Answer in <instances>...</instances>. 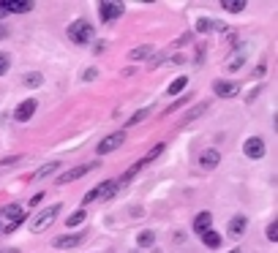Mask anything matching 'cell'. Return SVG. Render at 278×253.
<instances>
[{"mask_svg":"<svg viewBox=\"0 0 278 253\" xmlns=\"http://www.w3.org/2000/svg\"><path fill=\"white\" fill-rule=\"evenodd\" d=\"M55 248H60V250H71V248H77V245H82V234H66V237H58V240L52 242Z\"/></svg>","mask_w":278,"mask_h":253,"instance_id":"cell-12","label":"cell"},{"mask_svg":"<svg viewBox=\"0 0 278 253\" xmlns=\"http://www.w3.org/2000/svg\"><path fill=\"white\" fill-rule=\"evenodd\" d=\"M240 66H243V60L237 58V60H232V63H229V71H237V68H240Z\"/></svg>","mask_w":278,"mask_h":253,"instance_id":"cell-31","label":"cell"},{"mask_svg":"<svg viewBox=\"0 0 278 253\" xmlns=\"http://www.w3.org/2000/svg\"><path fill=\"white\" fill-rule=\"evenodd\" d=\"M202 242L208 245V248H213V250H216V248H221V242H224V237H221L218 232H213V229H208V232L202 234Z\"/></svg>","mask_w":278,"mask_h":253,"instance_id":"cell-15","label":"cell"},{"mask_svg":"<svg viewBox=\"0 0 278 253\" xmlns=\"http://www.w3.org/2000/svg\"><path fill=\"white\" fill-rule=\"evenodd\" d=\"M186 85H188V79H186V76H178V79L169 85V90H166V93H169V96H178V93L186 88Z\"/></svg>","mask_w":278,"mask_h":253,"instance_id":"cell-21","label":"cell"},{"mask_svg":"<svg viewBox=\"0 0 278 253\" xmlns=\"http://www.w3.org/2000/svg\"><path fill=\"white\" fill-rule=\"evenodd\" d=\"M205 109H208V104H199V106H196V109H194V112H188L186 117H183V123H191V120H194V117H199V115L205 112Z\"/></svg>","mask_w":278,"mask_h":253,"instance_id":"cell-26","label":"cell"},{"mask_svg":"<svg viewBox=\"0 0 278 253\" xmlns=\"http://www.w3.org/2000/svg\"><path fill=\"white\" fill-rule=\"evenodd\" d=\"M237 85L235 82H226V79H218L216 85H213V93H216V96H221V98H232V96H237Z\"/></svg>","mask_w":278,"mask_h":253,"instance_id":"cell-10","label":"cell"},{"mask_svg":"<svg viewBox=\"0 0 278 253\" xmlns=\"http://www.w3.org/2000/svg\"><path fill=\"white\" fill-rule=\"evenodd\" d=\"M0 218L9 220V223L3 226V232H6V234L17 232V226L22 223V220H25V215H22V207H19V204H6V207L0 210Z\"/></svg>","mask_w":278,"mask_h":253,"instance_id":"cell-3","label":"cell"},{"mask_svg":"<svg viewBox=\"0 0 278 253\" xmlns=\"http://www.w3.org/2000/svg\"><path fill=\"white\" fill-rule=\"evenodd\" d=\"M216 27H221V25H216V22H210V19L196 22V30H199V33H210V30H216Z\"/></svg>","mask_w":278,"mask_h":253,"instance_id":"cell-24","label":"cell"},{"mask_svg":"<svg viewBox=\"0 0 278 253\" xmlns=\"http://www.w3.org/2000/svg\"><path fill=\"white\" fill-rule=\"evenodd\" d=\"M221 163V153H218V150H205V153L199 155V166H202V169H216V166Z\"/></svg>","mask_w":278,"mask_h":253,"instance_id":"cell-11","label":"cell"},{"mask_svg":"<svg viewBox=\"0 0 278 253\" xmlns=\"http://www.w3.org/2000/svg\"><path fill=\"white\" fill-rule=\"evenodd\" d=\"M41 82H44V76L38 74V71H30V74L25 76V85H28V88H38Z\"/></svg>","mask_w":278,"mask_h":253,"instance_id":"cell-22","label":"cell"},{"mask_svg":"<svg viewBox=\"0 0 278 253\" xmlns=\"http://www.w3.org/2000/svg\"><path fill=\"white\" fill-rule=\"evenodd\" d=\"M153 242H156V234H153V232H142V234L137 237V245H139V248H150Z\"/></svg>","mask_w":278,"mask_h":253,"instance_id":"cell-20","label":"cell"},{"mask_svg":"<svg viewBox=\"0 0 278 253\" xmlns=\"http://www.w3.org/2000/svg\"><path fill=\"white\" fill-rule=\"evenodd\" d=\"M123 3H101L98 6V14H101V19L104 22H115V19H120L123 17Z\"/></svg>","mask_w":278,"mask_h":253,"instance_id":"cell-7","label":"cell"},{"mask_svg":"<svg viewBox=\"0 0 278 253\" xmlns=\"http://www.w3.org/2000/svg\"><path fill=\"white\" fill-rule=\"evenodd\" d=\"M11 68V60H9V54H3V52H0V76H3L6 74V71H9Z\"/></svg>","mask_w":278,"mask_h":253,"instance_id":"cell-27","label":"cell"},{"mask_svg":"<svg viewBox=\"0 0 278 253\" xmlns=\"http://www.w3.org/2000/svg\"><path fill=\"white\" fill-rule=\"evenodd\" d=\"M17 161H19V155H11V158H3L0 166H11V163H17Z\"/></svg>","mask_w":278,"mask_h":253,"instance_id":"cell-30","label":"cell"},{"mask_svg":"<svg viewBox=\"0 0 278 253\" xmlns=\"http://www.w3.org/2000/svg\"><path fill=\"white\" fill-rule=\"evenodd\" d=\"M125 142V131L120 128V131H115V133H109V136H104L98 142V153L104 155V153H112V150H117Z\"/></svg>","mask_w":278,"mask_h":253,"instance_id":"cell-5","label":"cell"},{"mask_svg":"<svg viewBox=\"0 0 278 253\" xmlns=\"http://www.w3.org/2000/svg\"><path fill=\"white\" fill-rule=\"evenodd\" d=\"M245 226H248V220H245V215H235L232 220H229L226 232H229V237H240V234L245 232Z\"/></svg>","mask_w":278,"mask_h":253,"instance_id":"cell-13","label":"cell"},{"mask_svg":"<svg viewBox=\"0 0 278 253\" xmlns=\"http://www.w3.org/2000/svg\"><path fill=\"white\" fill-rule=\"evenodd\" d=\"M68 38L74 44H82V46L90 44L93 41V25H90V22H85V19H77L74 25L68 27Z\"/></svg>","mask_w":278,"mask_h":253,"instance_id":"cell-1","label":"cell"},{"mask_svg":"<svg viewBox=\"0 0 278 253\" xmlns=\"http://www.w3.org/2000/svg\"><path fill=\"white\" fill-rule=\"evenodd\" d=\"M3 17H6V6L0 3V19H3Z\"/></svg>","mask_w":278,"mask_h":253,"instance_id":"cell-34","label":"cell"},{"mask_svg":"<svg viewBox=\"0 0 278 253\" xmlns=\"http://www.w3.org/2000/svg\"><path fill=\"white\" fill-rule=\"evenodd\" d=\"M6 36H9V27H6V25H0V38H6Z\"/></svg>","mask_w":278,"mask_h":253,"instance_id":"cell-33","label":"cell"},{"mask_svg":"<svg viewBox=\"0 0 278 253\" xmlns=\"http://www.w3.org/2000/svg\"><path fill=\"white\" fill-rule=\"evenodd\" d=\"M145 117H147V109H139V112H137V115H134V117H131V120H129V123H125V128H131V125H137L139 120H145ZM125 128H123V131H125Z\"/></svg>","mask_w":278,"mask_h":253,"instance_id":"cell-25","label":"cell"},{"mask_svg":"<svg viewBox=\"0 0 278 253\" xmlns=\"http://www.w3.org/2000/svg\"><path fill=\"white\" fill-rule=\"evenodd\" d=\"M243 153L248 155V158H262V155H265V139H262V136H251V139H245Z\"/></svg>","mask_w":278,"mask_h":253,"instance_id":"cell-9","label":"cell"},{"mask_svg":"<svg viewBox=\"0 0 278 253\" xmlns=\"http://www.w3.org/2000/svg\"><path fill=\"white\" fill-rule=\"evenodd\" d=\"M36 109H38V104H36V101H33V98H28V101H22V104L17 106V112H14V120H17V123H28V120H30V117H33V115H36Z\"/></svg>","mask_w":278,"mask_h":253,"instance_id":"cell-8","label":"cell"},{"mask_svg":"<svg viewBox=\"0 0 278 253\" xmlns=\"http://www.w3.org/2000/svg\"><path fill=\"white\" fill-rule=\"evenodd\" d=\"M210 223H213V215L210 212H199V215H196V220H194V232L196 234H205L210 229Z\"/></svg>","mask_w":278,"mask_h":253,"instance_id":"cell-14","label":"cell"},{"mask_svg":"<svg viewBox=\"0 0 278 253\" xmlns=\"http://www.w3.org/2000/svg\"><path fill=\"white\" fill-rule=\"evenodd\" d=\"M221 9L229 11V14H240L245 9V3H243V0H237V3H221Z\"/></svg>","mask_w":278,"mask_h":253,"instance_id":"cell-23","label":"cell"},{"mask_svg":"<svg viewBox=\"0 0 278 253\" xmlns=\"http://www.w3.org/2000/svg\"><path fill=\"white\" fill-rule=\"evenodd\" d=\"M96 74H98V71H96V68H87L82 79H85V82H93V79H96Z\"/></svg>","mask_w":278,"mask_h":253,"instance_id":"cell-29","label":"cell"},{"mask_svg":"<svg viewBox=\"0 0 278 253\" xmlns=\"http://www.w3.org/2000/svg\"><path fill=\"white\" fill-rule=\"evenodd\" d=\"M267 240H270V242L278 240V223H270V226H267Z\"/></svg>","mask_w":278,"mask_h":253,"instance_id":"cell-28","label":"cell"},{"mask_svg":"<svg viewBox=\"0 0 278 253\" xmlns=\"http://www.w3.org/2000/svg\"><path fill=\"white\" fill-rule=\"evenodd\" d=\"M58 212H60V204H52V207H46V210H41L38 212V218L30 223V232L33 234H38V232H46L52 223H55V218H58Z\"/></svg>","mask_w":278,"mask_h":253,"instance_id":"cell-2","label":"cell"},{"mask_svg":"<svg viewBox=\"0 0 278 253\" xmlns=\"http://www.w3.org/2000/svg\"><path fill=\"white\" fill-rule=\"evenodd\" d=\"M93 169H96V163H82V166H74L71 172H66V175H60V177H58V185H68V183H74V180L85 177L87 172H93Z\"/></svg>","mask_w":278,"mask_h":253,"instance_id":"cell-6","label":"cell"},{"mask_svg":"<svg viewBox=\"0 0 278 253\" xmlns=\"http://www.w3.org/2000/svg\"><path fill=\"white\" fill-rule=\"evenodd\" d=\"M6 6V14H28L33 11V3H3Z\"/></svg>","mask_w":278,"mask_h":253,"instance_id":"cell-17","label":"cell"},{"mask_svg":"<svg viewBox=\"0 0 278 253\" xmlns=\"http://www.w3.org/2000/svg\"><path fill=\"white\" fill-rule=\"evenodd\" d=\"M41 199H44V193H41V191H38V193L33 196V199H30V204H33V207H36V204H38V202H41Z\"/></svg>","mask_w":278,"mask_h":253,"instance_id":"cell-32","label":"cell"},{"mask_svg":"<svg viewBox=\"0 0 278 253\" xmlns=\"http://www.w3.org/2000/svg\"><path fill=\"white\" fill-rule=\"evenodd\" d=\"M82 220H85V207H79V210H74V212L66 218V223H68V226H79Z\"/></svg>","mask_w":278,"mask_h":253,"instance_id":"cell-19","label":"cell"},{"mask_svg":"<svg viewBox=\"0 0 278 253\" xmlns=\"http://www.w3.org/2000/svg\"><path fill=\"white\" fill-rule=\"evenodd\" d=\"M150 54H153V46H150V44H145V46H137V49H131L129 60H131V63H137V60H145V58H150Z\"/></svg>","mask_w":278,"mask_h":253,"instance_id":"cell-16","label":"cell"},{"mask_svg":"<svg viewBox=\"0 0 278 253\" xmlns=\"http://www.w3.org/2000/svg\"><path fill=\"white\" fill-rule=\"evenodd\" d=\"M3 253H19V250H3Z\"/></svg>","mask_w":278,"mask_h":253,"instance_id":"cell-35","label":"cell"},{"mask_svg":"<svg viewBox=\"0 0 278 253\" xmlns=\"http://www.w3.org/2000/svg\"><path fill=\"white\" fill-rule=\"evenodd\" d=\"M229 253H240V250H237V248H235V250H229Z\"/></svg>","mask_w":278,"mask_h":253,"instance_id":"cell-36","label":"cell"},{"mask_svg":"<svg viewBox=\"0 0 278 253\" xmlns=\"http://www.w3.org/2000/svg\"><path fill=\"white\" fill-rule=\"evenodd\" d=\"M115 188H117L115 180H107V183L96 185L93 191H87V193H85V199H82V204H90V202H98V199H109V196L115 193Z\"/></svg>","mask_w":278,"mask_h":253,"instance_id":"cell-4","label":"cell"},{"mask_svg":"<svg viewBox=\"0 0 278 253\" xmlns=\"http://www.w3.org/2000/svg\"><path fill=\"white\" fill-rule=\"evenodd\" d=\"M58 169H60V163H55V161H52V163L41 166V169L36 172V177H38V180H46V177H52V175H55V172H58Z\"/></svg>","mask_w":278,"mask_h":253,"instance_id":"cell-18","label":"cell"}]
</instances>
